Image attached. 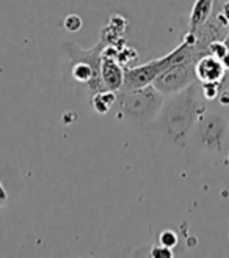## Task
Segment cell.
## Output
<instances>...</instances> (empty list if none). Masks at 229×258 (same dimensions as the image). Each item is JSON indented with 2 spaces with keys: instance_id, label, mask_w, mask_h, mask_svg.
Masks as SVG:
<instances>
[{
  "instance_id": "obj_9",
  "label": "cell",
  "mask_w": 229,
  "mask_h": 258,
  "mask_svg": "<svg viewBox=\"0 0 229 258\" xmlns=\"http://www.w3.org/2000/svg\"><path fill=\"white\" fill-rule=\"evenodd\" d=\"M218 104L221 107V110L229 115V70L224 76V79L221 81V85H220V93H218Z\"/></svg>"
},
{
  "instance_id": "obj_14",
  "label": "cell",
  "mask_w": 229,
  "mask_h": 258,
  "mask_svg": "<svg viewBox=\"0 0 229 258\" xmlns=\"http://www.w3.org/2000/svg\"><path fill=\"white\" fill-rule=\"evenodd\" d=\"M227 142H229V136H227Z\"/></svg>"
},
{
  "instance_id": "obj_1",
  "label": "cell",
  "mask_w": 229,
  "mask_h": 258,
  "mask_svg": "<svg viewBox=\"0 0 229 258\" xmlns=\"http://www.w3.org/2000/svg\"><path fill=\"white\" fill-rule=\"evenodd\" d=\"M206 110L207 99L201 92V84L196 81L182 92L165 99L157 118L165 136L174 144L184 145L188 134Z\"/></svg>"
},
{
  "instance_id": "obj_11",
  "label": "cell",
  "mask_w": 229,
  "mask_h": 258,
  "mask_svg": "<svg viewBox=\"0 0 229 258\" xmlns=\"http://www.w3.org/2000/svg\"><path fill=\"white\" fill-rule=\"evenodd\" d=\"M63 25H65L68 32H79L82 29V19L77 15H69L63 22Z\"/></svg>"
},
{
  "instance_id": "obj_5",
  "label": "cell",
  "mask_w": 229,
  "mask_h": 258,
  "mask_svg": "<svg viewBox=\"0 0 229 258\" xmlns=\"http://www.w3.org/2000/svg\"><path fill=\"white\" fill-rule=\"evenodd\" d=\"M196 79L201 84H221L227 73L224 63L212 54L201 55L195 63Z\"/></svg>"
},
{
  "instance_id": "obj_7",
  "label": "cell",
  "mask_w": 229,
  "mask_h": 258,
  "mask_svg": "<svg viewBox=\"0 0 229 258\" xmlns=\"http://www.w3.org/2000/svg\"><path fill=\"white\" fill-rule=\"evenodd\" d=\"M215 2L217 0H196L192 8V13H190V30L195 32L212 16Z\"/></svg>"
},
{
  "instance_id": "obj_2",
  "label": "cell",
  "mask_w": 229,
  "mask_h": 258,
  "mask_svg": "<svg viewBox=\"0 0 229 258\" xmlns=\"http://www.w3.org/2000/svg\"><path fill=\"white\" fill-rule=\"evenodd\" d=\"M167 96H163L154 85L143 88H121L117 92V104L129 118L151 121L159 117Z\"/></svg>"
},
{
  "instance_id": "obj_10",
  "label": "cell",
  "mask_w": 229,
  "mask_h": 258,
  "mask_svg": "<svg viewBox=\"0 0 229 258\" xmlns=\"http://www.w3.org/2000/svg\"><path fill=\"white\" fill-rule=\"evenodd\" d=\"M160 244L162 246H167V247H174L177 244V235L174 233L173 230H165L160 233Z\"/></svg>"
},
{
  "instance_id": "obj_13",
  "label": "cell",
  "mask_w": 229,
  "mask_h": 258,
  "mask_svg": "<svg viewBox=\"0 0 229 258\" xmlns=\"http://www.w3.org/2000/svg\"><path fill=\"white\" fill-rule=\"evenodd\" d=\"M8 202V192H7V189L4 187V184L0 183V208L5 205Z\"/></svg>"
},
{
  "instance_id": "obj_6",
  "label": "cell",
  "mask_w": 229,
  "mask_h": 258,
  "mask_svg": "<svg viewBox=\"0 0 229 258\" xmlns=\"http://www.w3.org/2000/svg\"><path fill=\"white\" fill-rule=\"evenodd\" d=\"M100 81H102V85L105 90L120 92L124 84L123 64L117 58L102 54V61H100Z\"/></svg>"
},
{
  "instance_id": "obj_4",
  "label": "cell",
  "mask_w": 229,
  "mask_h": 258,
  "mask_svg": "<svg viewBox=\"0 0 229 258\" xmlns=\"http://www.w3.org/2000/svg\"><path fill=\"white\" fill-rule=\"evenodd\" d=\"M196 61H185L179 64H173L168 70H165L157 79L152 82L163 96H171L182 92L184 88L196 82V71H195Z\"/></svg>"
},
{
  "instance_id": "obj_12",
  "label": "cell",
  "mask_w": 229,
  "mask_h": 258,
  "mask_svg": "<svg viewBox=\"0 0 229 258\" xmlns=\"http://www.w3.org/2000/svg\"><path fill=\"white\" fill-rule=\"evenodd\" d=\"M151 256H165V258H170L173 256V250L167 246H162V244H159V246H156L154 249L151 250Z\"/></svg>"
},
{
  "instance_id": "obj_8",
  "label": "cell",
  "mask_w": 229,
  "mask_h": 258,
  "mask_svg": "<svg viewBox=\"0 0 229 258\" xmlns=\"http://www.w3.org/2000/svg\"><path fill=\"white\" fill-rule=\"evenodd\" d=\"M114 102H117V92H110V90L94 93L93 96V107L99 113H107Z\"/></svg>"
},
{
  "instance_id": "obj_3",
  "label": "cell",
  "mask_w": 229,
  "mask_h": 258,
  "mask_svg": "<svg viewBox=\"0 0 229 258\" xmlns=\"http://www.w3.org/2000/svg\"><path fill=\"white\" fill-rule=\"evenodd\" d=\"M198 145L209 153H220L229 136V118L221 109H207L195 124Z\"/></svg>"
}]
</instances>
